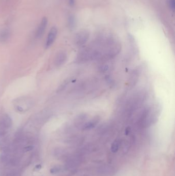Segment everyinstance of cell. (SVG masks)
<instances>
[{
	"mask_svg": "<svg viewBox=\"0 0 175 176\" xmlns=\"http://www.w3.org/2000/svg\"><path fill=\"white\" fill-rule=\"evenodd\" d=\"M161 112V107L159 104L144 108L138 119L137 123L142 128H147L155 124L158 120Z\"/></svg>",
	"mask_w": 175,
	"mask_h": 176,
	"instance_id": "1",
	"label": "cell"
},
{
	"mask_svg": "<svg viewBox=\"0 0 175 176\" xmlns=\"http://www.w3.org/2000/svg\"><path fill=\"white\" fill-rule=\"evenodd\" d=\"M147 96V95L146 92L143 90L136 92V93L133 94V95L128 102L129 111H132L137 109L138 108H139L145 101Z\"/></svg>",
	"mask_w": 175,
	"mask_h": 176,
	"instance_id": "2",
	"label": "cell"
},
{
	"mask_svg": "<svg viewBox=\"0 0 175 176\" xmlns=\"http://www.w3.org/2000/svg\"><path fill=\"white\" fill-rule=\"evenodd\" d=\"M13 105L18 112H26L33 106V100L28 97H21L14 101Z\"/></svg>",
	"mask_w": 175,
	"mask_h": 176,
	"instance_id": "3",
	"label": "cell"
},
{
	"mask_svg": "<svg viewBox=\"0 0 175 176\" xmlns=\"http://www.w3.org/2000/svg\"><path fill=\"white\" fill-rule=\"evenodd\" d=\"M12 125L13 120L8 114H3L0 117V138L4 137L6 135Z\"/></svg>",
	"mask_w": 175,
	"mask_h": 176,
	"instance_id": "4",
	"label": "cell"
},
{
	"mask_svg": "<svg viewBox=\"0 0 175 176\" xmlns=\"http://www.w3.org/2000/svg\"><path fill=\"white\" fill-rule=\"evenodd\" d=\"M90 33L87 29H82L76 33L75 43L76 46H81L88 42L90 38Z\"/></svg>",
	"mask_w": 175,
	"mask_h": 176,
	"instance_id": "5",
	"label": "cell"
},
{
	"mask_svg": "<svg viewBox=\"0 0 175 176\" xmlns=\"http://www.w3.org/2000/svg\"><path fill=\"white\" fill-rule=\"evenodd\" d=\"M140 73L141 70L140 68H135L131 71L128 78V85L129 89H133V87H135V85H137L139 79Z\"/></svg>",
	"mask_w": 175,
	"mask_h": 176,
	"instance_id": "6",
	"label": "cell"
},
{
	"mask_svg": "<svg viewBox=\"0 0 175 176\" xmlns=\"http://www.w3.org/2000/svg\"><path fill=\"white\" fill-rule=\"evenodd\" d=\"M57 35H58L57 28L55 26L52 27L48 33V35L46 38L45 44L46 48H50V46H52L56 39Z\"/></svg>",
	"mask_w": 175,
	"mask_h": 176,
	"instance_id": "7",
	"label": "cell"
},
{
	"mask_svg": "<svg viewBox=\"0 0 175 176\" xmlns=\"http://www.w3.org/2000/svg\"><path fill=\"white\" fill-rule=\"evenodd\" d=\"M48 25V19L47 17H43L40 21L39 25L36 31V37L40 39L44 35Z\"/></svg>",
	"mask_w": 175,
	"mask_h": 176,
	"instance_id": "8",
	"label": "cell"
},
{
	"mask_svg": "<svg viewBox=\"0 0 175 176\" xmlns=\"http://www.w3.org/2000/svg\"><path fill=\"white\" fill-rule=\"evenodd\" d=\"M67 59V54L66 52L61 51L56 53L54 58V63L56 67L62 66Z\"/></svg>",
	"mask_w": 175,
	"mask_h": 176,
	"instance_id": "9",
	"label": "cell"
},
{
	"mask_svg": "<svg viewBox=\"0 0 175 176\" xmlns=\"http://www.w3.org/2000/svg\"><path fill=\"white\" fill-rule=\"evenodd\" d=\"M11 31L9 28L5 27L0 29V43H5L10 40Z\"/></svg>",
	"mask_w": 175,
	"mask_h": 176,
	"instance_id": "10",
	"label": "cell"
},
{
	"mask_svg": "<svg viewBox=\"0 0 175 176\" xmlns=\"http://www.w3.org/2000/svg\"><path fill=\"white\" fill-rule=\"evenodd\" d=\"M100 116H96L87 121L82 128L83 130H90L94 128L100 122Z\"/></svg>",
	"mask_w": 175,
	"mask_h": 176,
	"instance_id": "11",
	"label": "cell"
},
{
	"mask_svg": "<svg viewBox=\"0 0 175 176\" xmlns=\"http://www.w3.org/2000/svg\"><path fill=\"white\" fill-rule=\"evenodd\" d=\"M88 115L85 113H82L78 115L75 120V125L78 128L82 129L84 125L87 122L88 120Z\"/></svg>",
	"mask_w": 175,
	"mask_h": 176,
	"instance_id": "12",
	"label": "cell"
},
{
	"mask_svg": "<svg viewBox=\"0 0 175 176\" xmlns=\"http://www.w3.org/2000/svg\"><path fill=\"white\" fill-rule=\"evenodd\" d=\"M128 40L129 41L130 47L131 48L132 52H133V54H135L138 52V46L137 43L135 42V38L133 37L131 34L128 35Z\"/></svg>",
	"mask_w": 175,
	"mask_h": 176,
	"instance_id": "13",
	"label": "cell"
},
{
	"mask_svg": "<svg viewBox=\"0 0 175 176\" xmlns=\"http://www.w3.org/2000/svg\"><path fill=\"white\" fill-rule=\"evenodd\" d=\"M68 26L69 29H75L76 26V19L75 17H74L73 15H70L68 18Z\"/></svg>",
	"mask_w": 175,
	"mask_h": 176,
	"instance_id": "14",
	"label": "cell"
},
{
	"mask_svg": "<svg viewBox=\"0 0 175 176\" xmlns=\"http://www.w3.org/2000/svg\"><path fill=\"white\" fill-rule=\"evenodd\" d=\"M119 148V143L118 141H115L113 142L111 146V150L113 152H116Z\"/></svg>",
	"mask_w": 175,
	"mask_h": 176,
	"instance_id": "15",
	"label": "cell"
},
{
	"mask_svg": "<svg viewBox=\"0 0 175 176\" xmlns=\"http://www.w3.org/2000/svg\"><path fill=\"white\" fill-rule=\"evenodd\" d=\"M19 172L16 170H12L5 174V176H19Z\"/></svg>",
	"mask_w": 175,
	"mask_h": 176,
	"instance_id": "16",
	"label": "cell"
},
{
	"mask_svg": "<svg viewBox=\"0 0 175 176\" xmlns=\"http://www.w3.org/2000/svg\"><path fill=\"white\" fill-rule=\"evenodd\" d=\"M61 168L60 167H59L58 166H55L54 167L52 168L50 170V172L51 174H56L59 172L60 171Z\"/></svg>",
	"mask_w": 175,
	"mask_h": 176,
	"instance_id": "17",
	"label": "cell"
},
{
	"mask_svg": "<svg viewBox=\"0 0 175 176\" xmlns=\"http://www.w3.org/2000/svg\"><path fill=\"white\" fill-rule=\"evenodd\" d=\"M169 8H170L172 11H174L175 9V0H169Z\"/></svg>",
	"mask_w": 175,
	"mask_h": 176,
	"instance_id": "18",
	"label": "cell"
},
{
	"mask_svg": "<svg viewBox=\"0 0 175 176\" xmlns=\"http://www.w3.org/2000/svg\"><path fill=\"white\" fill-rule=\"evenodd\" d=\"M68 3L71 6H73L75 4V0H68Z\"/></svg>",
	"mask_w": 175,
	"mask_h": 176,
	"instance_id": "19",
	"label": "cell"
}]
</instances>
